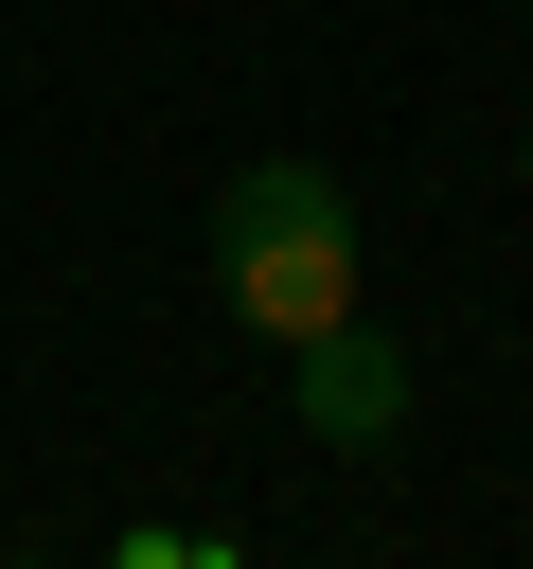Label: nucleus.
Wrapping results in <instances>:
<instances>
[{
    "mask_svg": "<svg viewBox=\"0 0 533 569\" xmlns=\"http://www.w3.org/2000/svg\"><path fill=\"white\" fill-rule=\"evenodd\" d=\"M284 391H302V445H338V462L409 445V356L373 338V302H355V320H320V338H284Z\"/></svg>",
    "mask_w": 533,
    "mask_h": 569,
    "instance_id": "obj_2",
    "label": "nucleus"
},
{
    "mask_svg": "<svg viewBox=\"0 0 533 569\" xmlns=\"http://www.w3.org/2000/svg\"><path fill=\"white\" fill-rule=\"evenodd\" d=\"M0 569H71V551H0Z\"/></svg>",
    "mask_w": 533,
    "mask_h": 569,
    "instance_id": "obj_4",
    "label": "nucleus"
},
{
    "mask_svg": "<svg viewBox=\"0 0 533 569\" xmlns=\"http://www.w3.org/2000/svg\"><path fill=\"white\" fill-rule=\"evenodd\" d=\"M213 302L249 338H320L355 320V196L320 160H231L213 178Z\"/></svg>",
    "mask_w": 533,
    "mask_h": 569,
    "instance_id": "obj_1",
    "label": "nucleus"
},
{
    "mask_svg": "<svg viewBox=\"0 0 533 569\" xmlns=\"http://www.w3.org/2000/svg\"><path fill=\"white\" fill-rule=\"evenodd\" d=\"M515 196H533V124H515Z\"/></svg>",
    "mask_w": 533,
    "mask_h": 569,
    "instance_id": "obj_5",
    "label": "nucleus"
},
{
    "mask_svg": "<svg viewBox=\"0 0 533 569\" xmlns=\"http://www.w3.org/2000/svg\"><path fill=\"white\" fill-rule=\"evenodd\" d=\"M107 569H249V551H231V533H160V516H142V533H124Z\"/></svg>",
    "mask_w": 533,
    "mask_h": 569,
    "instance_id": "obj_3",
    "label": "nucleus"
}]
</instances>
